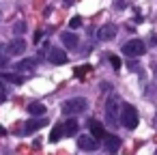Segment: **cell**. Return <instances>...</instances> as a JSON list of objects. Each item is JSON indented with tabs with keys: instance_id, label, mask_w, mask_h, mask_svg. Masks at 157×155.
<instances>
[{
	"instance_id": "4",
	"label": "cell",
	"mask_w": 157,
	"mask_h": 155,
	"mask_svg": "<svg viewBox=\"0 0 157 155\" xmlns=\"http://www.w3.org/2000/svg\"><path fill=\"white\" fill-rule=\"evenodd\" d=\"M144 52H146V48H144V43H142L140 39H131V41H127V43L123 45V54H125V56H129V58L142 56Z\"/></svg>"
},
{
	"instance_id": "13",
	"label": "cell",
	"mask_w": 157,
	"mask_h": 155,
	"mask_svg": "<svg viewBox=\"0 0 157 155\" xmlns=\"http://www.w3.org/2000/svg\"><path fill=\"white\" fill-rule=\"evenodd\" d=\"M63 129H65V136H75L78 134V123L69 118V121L63 123Z\"/></svg>"
},
{
	"instance_id": "20",
	"label": "cell",
	"mask_w": 157,
	"mask_h": 155,
	"mask_svg": "<svg viewBox=\"0 0 157 155\" xmlns=\"http://www.w3.org/2000/svg\"><path fill=\"white\" fill-rule=\"evenodd\" d=\"M69 26H71V28H80V26H82V20H80V17H73V20L69 22Z\"/></svg>"
},
{
	"instance_id": "17",
	"label": "cell",
	"mask_w": 157,
	"mask_h": 155,
	"mask_svg": "<svg viewBox=\"0 0 157 155\" xmlns=\"http://www.w3.org/2000/svg\"><path fill=\"white\" fill-rule=\"evenodd\" d=\"M43 125H45V121H28L26 123V134H33V131L41 129Z\"/></svg>"
},
{
	"instance_id": "24",
	"label": "cell",
	"mask_w": 157,
	"mask_h": 155,
	"mask_svg": "<svg viewBox=\"0 0 157 155\" xmlns=\"http://www.w3.org/2000/svg\"><path fill=\"white\" fill-rule=\"evenodd\" d=\"M114 7H116V9H125V2H123V0H118V2H114Z\"/></svg>"
},
{
	"instance_id": "1",
	"label": "cell",
	"mask_w": 157,
	"mask_h": 155,
	"mask_svg": "<svg viewBox=\"0 0 157 155\" xmlns=\"http://www.w3.org/2000/svg\"><path fill=\"white\" fill-rule=\"evenodd\" d=\"M121 99L116 95H110L108 101H105V123L110 127H118L121 123Z\"/></svg>"
},
{
	"instance_id": "2",
	"label": "cell",
	"mask_w": 157,
	"mask_h": 155,
	"mask_svg": "<svg viewBox=\"0 0 157 155\" xmlns=\"http://www.w3.org/2000/svg\"><path fill=\"white\" fill-rule=\"evenodd\" d=\"M121 112H123L121 123H123L127 129H136V127H138V110H136L131 103H123V106H121Z\"/></svg>"
},
{
	"instance_id": "8",
	"label": "cell",
	"mask_w": 157,
	"mask_h": 155,
	"mask_svg": "<svg viewBox=\"0 0 157 155\" xmlns=\"http://www.w3.org/2000/svg\"><path fill=\"white\" fill-rule=\"evenodd\" d=\"M114 35H116V26L114 24H105V26L99 28V39L101 41H112Z\"/></svg>"
},
{
	"instance_id": "26",
	"label": "cell",
	"mask_w": 157,
	"mask_h": 155,
	"mask_svg": "<svg viewBox=\"0 0 157 155\" xmlns=\"http://www.w3.org/2000/svg\"><path fill=\"white\" fill-rule=\"evenodd\" d=\"M151 41H153V45H157V37H153V39H151Z\"/></svg>"
},
{
	"instance_id": "21",
	"label": "cell",
	"mask_w": 157,
	"mask_h": 155,
	"mask_svg": "<svg viewBox=\"0 0 157 155\" xmlns=\"http://www.w3.org/2000/svg\"><path fill=\"white\" fill-rule=\"evenodd\" d=\"M24 30H26V24H24V22H20V24H15V35H22Z\"/></svg>"
},
{
	"instance_id": "18",
	"label": "cell",
	"mask_w": 157,
	"mask_h": 155,
	"mask_svg": "<svg viewBox=\"0 0 157 155\" xmlns=\"http://www.w3.org/2000/svg\"><path fill=\"white\" fill-rule=\"evenodd\" d=\"M110 63H112L114 69H121V58L118 56H110Z\"/></svg>"
},
{
	"instance_id": "12",
	"label": "cell",
	"mask_w": 157,
	"mask_h": 155,
	"mask_svg": "<svg viewBox=\"0 0 157 155\" xmlns=\"http://www.w3.org/2000/svg\"><path fill=\"white\" fill-rule=\"evenodd\" d=\"M28 112H30L33 116H43V114H45V106H43V103H39V101L28 103Z\"/></svg>"
},
{
	"instance_id": "14",
	"label": "cell",
	"mask_w": 157,
	"mask_h": 155,
	"mask_svg": "<svg viewBox=\"0 0 157 155\" xmlns=\"http://www.w3.org/2000/svg\"><path fill=\"white\" fill-rule=\"evenodd\" d=\"M0 80H7V82H11V84H24L26 80L22 78V76H17V73H2L0 76Z\"/></svg>"
},
{
	"instance_id": "11",
	"label": "cell",
	"mask_w": 157,
	"mask_h": 155,
	"mask_svg": "<svg viewBox=\"0 0 157 155\" xmlns=\"http://www.w3.org/2000/svg\"><path fill=\"white\" fill-rule=\"evenodd\" d=\"M35 65H37L35 58H24V60H20V63L15 65V69H17V71H30V69H35Z\"/></svg>"
},
{
	"instance_id": "3",
	"label": "cell",
	"mask_w": 157,
	"mask_h": 155,
	"mask_svg": "<svg viewBox=\"0 0 157 155\" xmlns=\"http://www.w3.org/2000/svg\"><path fill=\"white\" fill-rule=\"evenodd\" d=\"M86 108H88V101H86L84 97H73V99L65 101L63 112H65V114H69V116H73V114H82Z\"/></svg>"
},
{
	"instance_id": "9",
	"label": "cell",
	"mask_w": 157,
	"mask_h": 155,
	"mask_svg": "<svg viewBox=\"0 0 157 155\" xmlns=\"http://www.w3.org/2000/svg\"><path fill=\"white\" fill-rule=\"evenodd\" d=\"M103 146L108 149V153H116L118 146H121V138H116V136H105V138H103Z\"/></svg>"
},
{
	"instance_id": "10",
	"label": "cell",
	"mask_w": 157,
	"mask_h": 155,
	"mask_svg": "<svg viewBox=\"0 0 157 155\" xmlns=\"http://www.w3.org/2000/svg\"><path fill=\"white\" fill-rule=\"evenodd\" d=\"M90 134H93V138H97V140H103V138H105L103 125H101L97 118H93V121H90Z\"/></svg>"
},
{
	"instance_id": "25",
	"label": "cell",
	"mask_w": 157,
	"mask_h": 155,
	"mask_svg": "<svg viewBox=\"0 0 157 155\" xmlns=\"http://www.w3.org/2000/svg\"><path fill=\"white\" fill-rule=\"evenodd\" d=\"M0 136H7V129H5L2 125H0Z\"/></svg>"
},
{
	"instance_id": "22",
	"label": "cell",
	"mask_w": 157,
	"mask_h": 155,
	"mask_svg": "<svg viewBox=\"0 0 157 155\" xmlns=\"http://www.w3.org/2000/svg\"><path fill=\"white\" fill-rule=\"evenodd\" d=\"M5 97H7V93H5V88H2V84H0V101H5Z\"/></svg>"
},
{
	"instance_id": "5",
	"label": "cell",
	"mask_w": 157,
	"mask_h": 155,
	"mask_svg": "<svg viewBox=\"0 0 157 155\" xmlns=\"http://www.w3.org/2000/svg\"><path fill=\"white\" fill-rule=\"evenodd\" d=\"M5 50H7L9 56H17V54H22V52L26 50V41H24V39H13Z\"/></svg>"
},
{
	"instance_id": "6",
	"label": "cell",
	"mask_w": 157,
	"mask_h": 155,
	"mask_svg": "<svg viewBox=\"0 0 157 155\" xmlns=\"http://www.w3.org/2000/svg\"><path fill=\"white\" fill-rule=\"evenodd\" d=\"M48 58H50L52 65H65V63H67V54H65L63 50H58V48H52V50L48 52Z\"/></svg>"
},
{
	"instance_id": "7",
	"label": "cell",
	"mask_w": 157,
	"mask_h": 155,
	"mask_svg": "<svg viewBox=\"0 0 157 155\" xmlns=\"http://www.w3.org/2000/svg\"><path fill=\"white\" fill-rule=\"evenodd\" d=\"M78 144H80V149H84V151H95V149H99V140L93 138V136H82V138H78Z\"/></svg>"
},
{
	"instance_id": "23",
	"label": "cell",
	"mask_w": 157,
	"mask_h": 155,
	"mask_svg": "<svg viewBox=\"0 0 157 155\" xmlns=\"http://www.w3.org/2000/svg\"><path fill=\"white\" fill-rule=\"evenodd\" d=\"M7 65V56L5 54H0V67H5Z\"/></svg>"
},
{
	"instance_id": "15",
	"label": "cell",
	"mask_w": 157,
	"mask_h": 155,
	"mask_svg": "<svg viewBox=\"0 0 157 155\" xmlns=\"http://www.w3.org/2000/svg\"><path fill=\"white\" fill-rule=\"evenodd\" d=\"M63 136H65L63 125H54V127H52V134H50V140H52V142H58Z\"/></svg>"
},
{
	"instance_id": "16",
	"label": "cell",
	"mask_w": 157,
	"mask_h": 155,
	"mask_svg": "<svg viewBox=\"0 0 157 155\" xmlns=\"http://www.w3.org/2000/svg\"><path fill=\"white\" fill-rule=\"evenodd\" d=\"M63 43H65L67 48H75V45H78V37L71 35V33H65V35H63Z\"/></svg>"
},
{
	"instance_id": "27",
	"label": "cell",
	"mask_w": 157,
	"mask_h": 155,
	"mask_svg": "<svg viewBox=\"0 0 157 155\" xmlns=\"http://www.w3.org/2000/svg\"><path fill=\"white\" fill-rule=\"evenodd\" d=\"M155 73H157V67H155Z\"/></svg>"
},
{
	"instance_id": "19",
	"label": "cell",
	"mask_w": 157,
	"mask_h": 155,
	"mask_svg": "<svg viewBox=\"0 0 157 155\" xmlns=\"http://www.w3.org/2000/svg\"><path fill=\"white\" fill-rule=\"evenodd\" d=\"M88 71H90V67H88V65H82V67H78V69H75V73H78V76H84V73H88Z\"/></svg>"
}]
</instances>
